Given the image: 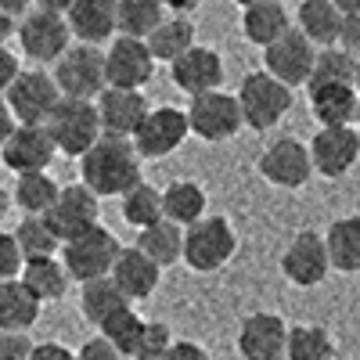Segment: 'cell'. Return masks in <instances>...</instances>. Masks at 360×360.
<instances>
[{
	"mask_svg": "<svg viewBox=\"0 0 360 360\" xmlns=\"http://www.w3.org/2000/svg\"><path fill=\"white\" fill-rule=\"evenodd\" d=\"M144 324H148V321L130 307V310L115 314L112 321L101 324V339L112 342V349H115L119 356H137V346H141V335H144Z\"/></svg>",
	"mask_w": 360,
	"mask_h": 360,
	"instance_id": "cell-39",
	"label": "cell"
},
{
	"mask_svg": "<svg viewBox=\"0 0 360 360\" xmlns=\"http://www.w3.org/2000/svg\"><path fill=\"white\" fill-rule=\"evenodd\" d=\"M356 123H360V112H356Z\"/></svg>",
	"mask_w": 360,
	"mask_h": 360,
	"instance_id": "cell-57",
	"label": "cell"
},
{
	"mask_svg": "<svg viewBox=\"0 0 360 360\" xmlns=\"http://www.w3.org/2000/svg\"><path fill=\"white\" fill-rule=\"evenodd\" d=\"M310 173H314L310 152H307V144L295 141V137H278L259 155V176L270 180L274 188L295 191V188H303L307 180H310Z\"/></svg>",
	"mask_w": 360,
	"mask_h": 360,
	"instance_id": "cell-17",
	"label": "cell"
},
{
	"mask_svg": "<svg viewBox=\"0 0 360 360\" xmlns=\"http://www.w3.org/2000/svg\"><path fill=\"white\" fill-rule=\"evenodd\" d=\"M314 58H317V47L299 33V29H288V33L278 40V44H270L263 51V72L266 76H274L281 86L295 90V86H303L310 79V69H314Z\"/></svg>",
	"mask_w": 360,
	"mask_h": 360,
	"instance_id": "cell-12",
	"label": "cell"
},
{
	"mask_svg": "<svg viewBox=\"0 0 360 360\" xmlns=\"http://www.w3.org/2000/svg\"><path fill=\"white\" fill-rule=\"evenodd\" d=\"M29 342L25 332H0V360H29Z\"/></svg>",
	"mask_w": 360,
	"mask_h": 360,
	"instance_id": "cell-42",
	"label": "cell"
},
{
	"mask_svg": "<svg viewBox=\"0 0 360 360\" xmlns=\"http://www.w3.org/2000/svg\"><path fill=\"white\" fill-rule=\"evenodd\" d=\"M98 108V123H101V134L105 137H123L130 141L141 123L148 119V98L141 94V90H115V86H105L101 98L94 101Z\"/></svg>",
	"mask_w": 360,
	"mask_h": 360,
	"instance_id": "cell-16",
	"label": "cell"
},
{
	"mask_svg": "<svg viewBox=\"0 0 360 360\" xmlns=\"http://www.w3.org/2000/svg\"><path fill=\"white\" fill-rule=\"evenodd\" d=\"M40 321V303L29 288L15 281H0V332H25Z\"/></svg>",
	"mask_w": 360,
	"mask_h": 360,
	"instance_id": "cell-31",
	"label": "cell"
},
{
	"mask_svg": "<svg viewBox=\"0 0 360 360\" xmlns=\"http://www.w3.org/2000/svg\"><path fill=\"white\" fill-rule=\"evenodd\" d=\"M58 180L51 173H25L15 180V205L25 217H47L51 205L58 202Z\"/></svg>",
	"mask_w": 360,
	"mask_h": 360,
	"instance_id": "cell-34",
	"label": "cell"
},
{
	"mask_svg": "<svg viewBox=\"0 0 360 360\" xmlns=\"http://www.w3.org/2000/svg\"><path fill=\"white\" fill-rule=\"evenodd\" d=\"M238 252V234L231 227L227 217H202L198 224H191L184 231V259L198 274H213V270L227 266Z\"/></svg>",
	"mask_w": 360,
	"mask_h": 360,
	"instance_id": "cell-3",
	"label": "cell"
},
{
	"mask_svg": "<svg viewBox=\"0 0 360 360\" xmlns=\"http://www.w3.org/2000/svg\"><path fill=\"white\" fill-rule=\"evenodd\" d=\"M159 4H162L166 11H173V15H191L202 0H159Z\"/></svg>",
	"mask_w": 360,
	"mask_h": 360,
	"instance_id": "cell-50",
	"label": "cell"
},
{
	"mask_svg": "<svg viewBox=\"0 0 360 360\" xmlns=\"http://www.w3.org/2000/svg\"><path fill=\"white\" fill-rule=\"evenodd\" d=\"M18 281L29 288V295H33L40 307L44 303H54V299H62L65 288H69L65 266H62V259H54V256H47V259H25Z\"/></svg>",
	"mask_w": 360,
	"mask_h": 360,
	"instance_id": "cell-27",
	"label": "cell"
},
{
	"mask_svg": "<svg viewBox=\"0 0 360 360\" xmlns=\"http://www.w3.org/2000/svg\"><path fill=\"white\" fill-rule=\"evenodd\" d=\"M134 249H141L159 270H162V266H173V263L180 259V252H184V231L173 227L169 220H159V224L144 227V231L137 234V245H134Z\"/></svg>",
	"mask_w": 360,
	"mask_h": 360,
	"instance_id": "cell-33",
	"label": "cell"
},
{
	"mask_svg": "<svg viewBox=\"0 0 360 360\" xmlns=\"http://www.w3.org/2000/svg\"><path fill=\"white\" fill-rule=\"evenodd\" d=\"M115 256H119V242H115V234L105 231L101 224L62 245V266H65L69 281H79V285L108 278Z\"/></svg>",
	"mask_w": 360,
	"mask_h": 360,
	"instance_id": "cell-6",
	"label": "cell"
},
{
	"mask_svg": "<svg viewBox=\"0 0 360 360\" xmlns=\"http://www.w3.org/2000/svg\"><path fill=\"white\" fill-rule=\"evenodd\" d=\"M353 90H356V98H360V58H356V69H353Z\"/></svg>",
	"mask_w": 360,
	"mask_h": 360,
	"instance_id": "cell-54",
	"label": "cell"
},
{
	"mask_svg": "<svg viewBox=\"0 0 360 360\" xmlns=\"http://www.w3.org/2000/svg\"><path fill=\"white\" fill-rule=\"evenodd\" d=\"M159 360H213V356H209L198 342H191V339H173V346Z\"/></svg>",
	"mask_w": 360,
	"mask_h": 360,
	"instance_id": "cell-43",
	"label": "cell"
},
{
	"mask_svg": "<svg viewBox=\"0 0 360 360\" xmlns=\"http://www.w3.org/2000/svg\"><path fill=\"white\" fill-rule=\"evenodd\" d=\"M288 29H292V15L285 11L281 0L256 4V8H242V33H245V40H252L263 51L270 44H278Z\"/></svg>",
	"mask_w": 360,
	"mask_h": 360,
	"instance_id": "cell-25",
	"label": "cell"
},
{
	"mask_svg": "<svg viewBox=\"0 0 360 360\" xmlns=\"http://www.w3.org/2000/svg\"><path fill=\"white\" fill-rule=\"evenodd\" d=\"M22 72V65H18V58L8 51V47H0V98L8 94V86L15 83V76Z\"/></svg>",
	"mask_w": 360,
	"mask_h": 360,
	"instance_id": "cell-45",
	"label": "cell"
},
{
	"mask_svg": "<svg viewBox=\"0 0 360 360\" xmlns=\"http://www.w3.org/2000/svg\"><path fill=\"white\" fill-rule=\"evenodd\" d=\"M342 15H360V0H332Z\"/></svg>",
	"mask_w": 360,
	"mask_h": 360,
	"instance_id": "cell-52",
	"label": "cell"
},
{
	"mask_svg": "<svg viewBox=\"0 0 360 360\" xmlns=\"http://www.w3.org/2000/svg\"><path fill=\"white\" fill-rule=\"evenodd\" d=\"M123 310H130V299L115 288L112 278L86 281V285L79 288V314L94 324V328H101L105 321H112L115 314H123Z\"/></svg>",
	"mask_w": 360,
	"mask_h": 360,
	"instance_id": "cell-30",
	"label": "cell"
},
{
	"mask_svg": "<svg viewBox=\"0 0 360 360\" xmlns=\"http://www.w3.org/2000/svg\"><path fill=\"white\" fill-rule=\"evenodd\" d=\"M112 281H115V288L123 292L130 303L134 299H148L155 288H159V281H162V270L148 259L141 249H119V256H115V263H112V274H108Z\"/></svg>",
	"mask_w": 360,
	"mask_h": 360,
	"instance_id": "cell-22",
	"label": "cell"
},
{
	"mask_svg": "<svg viewBox=\"0 0 360 360\" xmlns=\"http://www.w3.org/2000/svg\"><path fill=\"white\" fill-rule=\"evenodd\" d=\"M15 33V18H8V15H0V47L8 44V37Z\"/></svg>",
	"mask_w": 360,
	"mask_h": 360,
	"instance_id": "cell-51",
	"label": "cell"
},
{
	"mask_svg": "<svg viewBox=\"0 0 360 360\" xmlns=\"http://www.w3.org/2000/svg\"><path fill=\"white\" fill-rule=\"evenodd\" d=\"M295 29L303 33L314 47L321 44L324 47H335L339 44V33H342V11L332 4V0H303L295 11Z\"/></svg>",
	"mask_w": 360,
	"mask_h": 360,
	"instance_id": "cell-23",
	"label": "cell"
},
{
	"mask_svg": "<svg viewBox=\"0 0 360 360\" xmlns=\"http://www.w3.org/2000/svg\"><path fill=\"white\" fill-rule=\"evenodd\" d=\"M234 98L242 108V127L249 130H274L292 108V90L266 72H249Z\"/></svg>",
	"mask_w": 360,
	"mask_h": 360,
	"instance_id": "cell-5",
	"label": "cell"
},
{
	"mask_svg": "<svg viewBox=\"0 0 360 360\" xmlns=\"http://www.w3.org/2000/svg\"><path fill=\"white\" fill-rule=\"evenodd\" d=\"M47 137L54 144V152L83 159L90 148L101 141V123H98V108L94 101H76V98H62L58 108L47 119Z\"/></svg>",
	"mask_w": 360,
	"mask_h": 360,
	"instance_id": "cell-2",
	"label": "cell"
},
{
	"mask_svg": "<svg viewBox=\"0 0 360 360\" xmlns=\"http://www.w3.org/2000/svg\"><path fill=\"white\" fill-rule=\"evenodd\" d=\"M76 360H123V356L112 349V342H105V339L98 335V339H86V342L76 349Z\"/></svg>",
	"mask_w": 360,
	"mask_h": 360,
	"instance_id": "cell-44",
	"label": "cell"
},
{
	"mask_svg": "<svg viewBox=\"0 0 360 360\" xmlns=\"http://www.w3.org/2000/svg\"><path fill=\"white\" fill-rule=\"evenodd\" d=\"M328 249H324V234L317 231H299L288 249L281 252V274L295 285V288H314L328 278Z\"/></svg>",
	"mask_w": 360,
	"mask_h": 360,
	"instance_id": "cell-14",
	"label": "cell"
},
{
	"mask_svg": "<svg viewBox=\"0 0 360 360\" xmlns=\"http://www.w3.org/2000/svg\"><path fill=\"white\" fill-rule=\"evenodd\" d=\"M242 8H256V4H270V0H238Z\"/></svg>",
	"mask_w": 360,
	"mask_h": 360,
	"instance_id": "cell-55",
	"label": "cell"
},
{
	"mask_svg": "<svg viewBox=\"0 0 360 360\" xmlns=\"http://www.w3.org/2000/svg\"><path fill=\"white\" fill-rule=\"evenodd\" d=\"M37 4V11H51V15H65L76 0H33Z\"/></svg>",
	"mask_w": 360,
	"mask_h": 360,
	"instance_id": "cell-49",
	"label": "cell"
},
{
	"mask_svg": "<svg viewBox=\"0 0 360 360\" xmlns=\"http://www.w3.org/2000/svg\"><path fill=\"white\" fill-rule=\"evenodd\" d=\"M54 86L62 98L90 101L101 98L105 83V51L101 47H86V44H69V51L54 62Z\"/></svg>",
	"mask_w": 360,
	"mask_h": 360,
	"instance_id": "cell-4",
	"label": "cell"
},
{
	"mask_svg": "<svg viewBox=\"0 0 360 360\" xmlns=\"http://www.w3.org/2000/svg\"><path fill=\"white\" fill-rule=\"evenodd\" d=\"M15 127H18V123H15V115H11L8 101L0 98V144H4V141H8L11 134H15Z\"/></svg>",
	"mask_w": 360,
	"mask_h": 360,
	"instance_id": "cell-47",
	"label": "cell"
},
{
	"mask_svg": "<svg viewBox=\"0 0 360 360\" xmlns=\"http://www.w3.org/2000/svg\"><path fill=\"white\" fill-rule=\"evenodd\" d=\"M188 115H184V108H173V105H162V108H152L148 112V119L141 123V130L130 137V144H134V152H137V159H166V155H173L180 144L188 141Z\"/></svg>",
	"mask_w": 360,
	"mask_h": 360,
	"instance_id": "cell-8",
	"label": "cell"
},
{
	"mask_svg": "<svg viewBox=\"0 0 360 360\" xmlns=\"http://www.w3.org/2000/svg\"><path fill=\"white\" fill-rule=\"evenodd\" d=\"M328 263L339 274H360V217H339L324 234Z\"/></svg>",
	"mask_w": 360,
	"mask_h": 360,
	"instance_id": "cell-26",
	"label": "cell"
},
{
	"mask_svg": "<svg viewBox=\"0 0 360 360\" xmlns=\"http://www.w3.org/2000/svg\"><path fill=\"white\" fill-rule=\"evenodd\" d=\"M144 44H148V51H152L155 62L173 65L180 54H188V51L195 47V22L184 18V15H166V18L159 22V29H155V33L148 37Z\"/></svg>",
	"mask_w": 360,
	"mask_h": 360,
	"instance_id": "cell-29",
	"label": "cell"
},
{
	"mask_svg": "<svg viewBox=\"0 0 360 360\" xmlns=\"http://www.w3.org/2000/svg\"><path fill=\"white\" fill-rule=\"evenodd\" d=\"M22 274V252L8 231H0V281H15Z\"/></svg>",
	"mask_w": 360,
	"mask_h": 360,
	"instance_id": "cell-41",
	"label": "cell"
},
{
	"mask_svg": "<svg viewBox=\"0 0 360 360\" xmlns=\"http://www.w3.org/2000/svg\"><path fill=\"white\" fill-rule=\"evenodd\" d=\"M29 8H33V0H0V15H8V18H15V15H29Z\"/></svg>",
	"mask_w": 360,
	"mask_h": 360,
	"instance_id": "cell-48",
	"label": "cell"
},
{
	"mask_svg": "<svg viewBox=\"0 0 360 360\" xmlns=\"http://www.w3.org/2000/svg\"><path fill=\"white\" fill-rule=\"evenodd\" d=\"M4 101H8V108H11L18 127H47V119L58 108L62 94H58V86H54V79L47 72L29 69V72L15 76V83L8 86V94H4Z\"/></svg>",
	"mask_w": 360,
	"mask_h": 360,
	"instance_id": "cell-7",
	"label": "cell"
},
{
	"mask_svg": "<svg viewBox=\"0 0 360 360\" xmlns=\"http://www.w3.org/2000/svg\"><path fill=\"white\" fill-rule=\"evenodd\" d=\"M169 79H173L176 90H184V94H191V98L213 94V90H220V83H224V58L213 47L195 44L188 54H180L169 65Z\"/></svg>",
	"mask_w": 360,
	"mask_h": 360,
	"instance_id": "cell-18",
	"label": "cell"
},
{
	"mask_svg": "<svg viewBox=\"0 0 360 360\" xmlns=\"http://www.w3.org/2000/svg\"><path fill=\"white\" fill-rule=\"evenodd\" d=\"M115 4L119 0H76L65 11L69 33L86 47H98V44L112 40L115 37Z\"/></svg>",
	"mask_w": 360,
	"mask_h": 360,
	"instance_id": "cell-21",
	"label": "cell"
},
{
	"mask_svg": "<svg viewBox=\"0 0 360 360\" xmlns=\"http://www.w3.org/2000/svg\"><path fill=\"white\" fill-rule=\"evenodd\" d=\"M54 144L47 137L44 127H15V134L0 144V159L15 176L25 173H47V166L54 162Z\"/></svg>",
	"mask_w": 360,
	"mask_h": 360,
	"instance_id": "cell-20",
	"label": "cell"
},
{
	"mask_svg": "<svg viewBox=\"0 0 360 360\" xmlns=\"http://www.w3.org/2000/svg\"><path fill=\"white\" fill-rule=\"evenodd\" d=\"M288 324L278 314H249L238 328V353L242 360H285Z\"/></svg>",
	"mask_w": 360,
	"mask_h": 360,
	"instance_id": "cell-19",
	"label": "cell"
},
{
	"mask_svg": "<svg viewBox=\"0 0 360 360\" xmlns=\"http://www.w3.org/2000/svg\"><path fill=\"white\" fill-rule=\"evenodd\" d=\"M15 33H18V44L25 51V58H33V62L40 65H51L58 62L65 51H69V25H65V15H51V11H29L18 25H15Z\"/></svg>",
	"mask_w": 360,
	"mask_h": 360,
	"instance_id": "cell-10",
	"label": "cell"
},
{
	"mask_svg": "<svg viewBox=\"0 0 360 360\" xmlns=\"http://www.w3.org/2000/svg\"><path fill=\"white\" fill-rule=\"evenodd\" d=\"M353 69H356V58L342 47H324L314 58V69L307 86L321 90V86H353Z\"/></svg>",
	"mask_w": 360,
	"mask_h": 360,
	"instance_id": "cell-35",
	"label": "cell"
},
{
	"mask_svg": "<svg viewBox=\"0 0 360 360\" xmlns=\"http://www.w3.org/2000/svg\"><path fill=\"white\" fill-rule=\"evenodd\" d=\"M155 72V58L144 40L115 37L105 51V83L115 90H141Z\"/></svg>",
	"mask_w": 360,
	"mask_h": 360,
	"instance_id": "cell-13",
	"label": "cell"
},
{
	"mask_svg": "<svg viewBox=\"0 0 360 360\" xmlns=\"http://www.w3.org/2000/svg\"><path fill=\"white\" fill-rule=\"evenodd\" d=\"M8 209H11V198H8V191H4V188H0V224H4Z\"/></svg>",
	"mask_w": 360,
	"mask_h": 360,
	"instance_id": "cell-53",
	"label": "cell"
},
{
	"mask_svg": "<svg viewBox=\"0 0 360 360\" xmlns=\"http://www.w3.org/2000/svg\"><path fill=\"white\" fill-rule=\"evenodd\" d=\"M285 360H335V342L321 324H295L288 328Z\"/></svg>",
	"mask_w": 360,
	"mask_h": 360,
	"instance_id": "cell-36",
	"label": "cell"
},
{
	"mask_svg": "<svg viewBox=\"0 0 360 360\" xmlns=\"http://www.w3.org/2000/svg\"><path fill=\"white\" fill-rule=\"evenodd\" d=\"M166 18L159 0H119L115 4V33L130 40H148Z\"/></svg>",
	"mask_w": 360,
	"mask_h": 360,
	"instance_id": "cell-32",
	"label": "cell"
},
{
	"mask_svg": "<svg viewBox=\"0 0 360 360\" xmlns=\"http://www.w3.org/2000/svg\"><path fill=\"white\" fill-rule=\"evenodd\" d=\"M123 220L130 227H137V231L159 224L162 220V191H155L152 184H144V180H141L137 188H130L123 195Z\"/></svg>",
	"mask_w": 360,
	"mask_h": 360,
	"instance_id": "cell-38",
	"label": "cell"
},
{
	"mask_svg": "<svg viewBox=\"0 0 360 360\" xmlns=\"http://www.w3.org/2000/svg\"><path fill=\"white\" fill-rule=\"evenodd\" d=\"M29 360H76V353L65 349L62 342H40L29 349Z\"/></svg>",
	"mask_w": 360,
	"mask_h": 360,
	"instance_id": "cell-46",
	"label": "cell"
},
{
	"mask_svg": "<svg viewBox=\"0 0 360 360\" xmlns=\"http://www.w3.org/2000/svg\"><path fill=\"white\" fill-rule=\"evenodd\" d=\"M79 176L83 188H90L98 198H123L130 188L141 184V159L130 141L101 134V141L79 159Z\"/></svg>",
	"mask_w": 360,
	"mask_h": 360,
	"instance_id": "cell-1",
	"label": "cell"
},
{
	"mask_svg": "<svg viewBox=\"0 0 360 360\" xmlns=\"http://www.w3.org/2000/svg\"><path fill=\"white\" fill-rule=\"evenodd\" d=\"M169 346H173L169 324H162V321H148V324H144V335H141V346H137V360H159Z\"/></svg>",
	"mask_w": 360,
	"mask_h": 360,
	"instance_id": "cell-40",
	"label": "cell"
},
{
	"mask_svg": "<svg viewBox=\"0 0 360 360\" xmlns=\"http://www.w3.org/2000/svg\"><path fill=\"white\" fill-rule=\"evenodd\" d=\"M98 195L83 188V184H65L62 191H58V202L51 205V213L44 217L51 224V231L58 234V242H72V238L86 234L90 227H98Z\"/></svg>",
	"mask_w": 360,
	"mask_h": 360,
	"instance_id": "cell-11",
	"label": "cell"
},
{
	"mask_svg": "<svg viewBox=\"0 0 360 360\" xmlns=\"http://www.w3.org/2000/svg\"><path fill=\"white\" fill-rule=\"evenodd\" d=\"M205 217V188L195 180H176L162 191V220H169L173 227L188 231L191 224H198Z\"/></svg>",
	"mask_w": 360,
	"mask_h": 360,
	"instance_id": "cell-28",
	"label": "cell"
},
{
	"mask_svg": "<svg viewBox=\"0 0 360 360\" xmlns=\"http://www.w3.org/2000/svg\"><path fill=\"white\" fill-rule=\"evenodd\" d=\"M188 130L209 144L231 141L238 130H242V108H238L234 94H224V90H213V94L191 98L188 105Z\"/></svg>",
	"mask_w": 360,
	"mask_h": 360,
	"instance_id": "cell-9",
	"label": "cell"
},
{
	"mask_svg": "<svg viewBox=\"0 0 360 360\" xmlns=\"http://www.w3.org/2000/svg\"><path fill=\"white\" fill-rule=\"evenodd\" d=\"M310 166L328 176V180H339L346 176L356 159H360V134L353 127H332V130H317L310 141Z\"/></svg>",
	"mask_w": 360,
	"mask_h": 360,
	"instance_id": "cell-15",
	"label": "cell"
},
{
	"mask_svg": "<svg viewBox=\"0 0 360 360\" xmlns=\"http://www.w3.org/2000/svg\"><path fill=\"white\" fill-rule=\"evenodd\" d=\"M123 360H137V356H123Z\"/></svg>",
	"mask_w": 360,
	"mask_h": 360,
	"instance_id": "cell-56",
	"label": "cell"
},
{
	"mask_svg": "<svg viewBox=\"0 0 360 360\" xmlns=\"http://www.w3.org/2000/svg\"><path fill=\"white\" fill-rule=\"evenodd\" d=\"M15 245L22 252V263L25 259H47L54 256L58 249H62V242H58V234L51 231V224L44 217H25L18 227H15Z\"/></svg>",
	"mask_w": 360,
	"mask_h": 360,
	"instance_id": "cell-37",
	"label": "cell"
},
{
	"mask_svg": "<svg viewBox=\"0 0 360 360\" xmlns=\"http://www.w3.org/2000/svg\"><path fill=\"white\" fill-rule=\"evenodd\" d=\"M310 112L321 123V130L353 127L360 112V98L353 86H321V90H310Z\"/></svg>",
	"mask_w": 360,
	"mask_h": 360,
	"instance_id": "cell-24",
	"label": "cell"
}]
</instances>
